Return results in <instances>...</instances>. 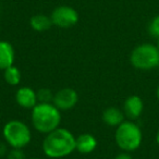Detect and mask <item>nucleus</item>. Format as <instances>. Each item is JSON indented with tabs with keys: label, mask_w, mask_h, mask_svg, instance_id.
<instances>
[{
	"label": "nucleus",
	"mask_w": 159,
	"mask_h": 159,
	"mask_svg": "<svg viewBox=\"0 0 159 159\" xmlns=\"http://www.w3.org/2000/svg\"><path fill=\"white\" fill-rule=\"evenodd\" d=\"M76 150L81 154H91L97 147V139L89 133H83L76 137Z\"/></svg>",
	"instance_id": "obj_11"
},
{
	"label": "nucleus",
	"mask_w": 159,
	"mask_h": 159,
	"mask_svg": "<svg viewBox=\"0 0 159 159\" xmlns=\"http://www.w3.org/2000/svg\"><path fill=\"white\" fill-rule=\"evenodd\" d=\"M76 137L71 131L64 128H58L46 134L42 144L43 152L52 159L63 158L76 150Z\"/></svg>",
	"instance_id": "obj_1"
},
{
	"label": "nucleus",
	"mask_w": 159,
	"mask_h": 159,
	"mask_svg": "<svg viewBox=\"0 0 159 159\" xmlns=\"http://www.w3.org/2000/svg\"><path fill=\"white\" fill-rule=\"evenodd\" d=\"M31 120L34 129L38 133L48 134L59 128L61 122V113L52 102H38L32 109Z\"/></svg>",
	"instance_id": "obj_2"
},
{
	"label": "nucleus",
	"mask_w": 159,
	"mask_h": 159,
	"mask_svg": "<svg viewBox=\"0 0 159 159\" xmlns=\"http://www.w3.org/2000/svg\"><path fill=\"white\" fill-rule=\"evenodd\" d=\"M158 68H159V66H158Z\"/></svg>",
	"instance_id": "obj_23"
},
{
	"label": "nucleus",
	"mask_w": 159,
	"mask_h": 159,
	"mask_svg": "<svg viewBox=\"0 0 159 159\" xmlns=\"http://www.w3.org/2000/svg\"><path fill=\"white\" fill-rule=\"evenodd\" d=\"M148 33L155 38H159V14L150 20L149 24H148Z\"/></svg>",
	"instance_id": "obj_16"
},
{
	"label": "nucleus",
	"mask_w": 159,
	"mask_h": 159,
	"mask_svg": "<svg viewBox=\"0 0 159 159\" xmlns=\"http://www.w3.org/2000/svg\"><path fill=\"white\" fill-rule=\"evenodd\" d=\"M157 97L159 99V85H158V89H157Z\"/></svg>",
	"instance_id": "obj_20"
},
{
	"label": "nucleus",
	"mask_w": 159,
	"mask_h": 159,
	"mask_svg": "<svg viewBox=\"0 0 159 159\" xmlns=\"http://www.w3.org/2000/svg\"><path fill=\"white\" fill-rule=\"evenodd\" d=\"M7 159H26L23 148H11L7 154Z\"/></svg>",
	"instance_id": "obj_17"
},
{
	"label": "nucleus",
	"mask_w": 159,
	"mask_h": 159,
	"mask_svg": "<svg viewBox=\"0 0 159 159\" xmlns=\"http://www.w3.org/2000/svg\"><path fill=\"white\" fill-rule=\"evenodd\" d=\"M144 110V102L142 98L137 95L129 96L123 102V113L131 121L136 120L141 117Z\"/></svg>",
	"instance_id": "obj_8"
},
{
	"label": "nucleus",
	"mask_w": 159,
	"mask_h": 159,
	"mask_svg": "<svg viewBox=\"0 0 159 159\" xmlns=\"http://www.w3.org/2000/svg\"><path fill=\"white\" fill-rule=\"evenodd\" d=\"M157 47H158V50H159V38H158V44H157Z\"/></svg>",
	"instance_id": "obj_21"
},
{
	"label": "nucleus",
	"mask_w": 159,
	"mask_h": 159,
	"mask_svg": "<svg viewBox=\"0 0 159 159\" xmlns=\"http://www.w3.org/2000/svg\"><path fill=\"white\" fill-rule=\"evenodd\" d=\"M16 59V51L11 43L7 40H0V70L5 71L9 66H13Z\"/></svg>",
	"instance_id": "obj_10"
},
{
	"label": "nucleus",
	"mask_w": 159,
	"mask_h": 159,
	"mask_svg": "<svg viewBox=\"0 0 159 159\" xmlns=\"http://www.w3.org/2000/svg\"><path fill=\"white\" fill-rule=\"evenodd\" d=\"M16 102L24 109H33L38 104L37 94L32 87L22 86L16 93Z\"/></svg>",
	"instance_id": "obj_9"
},
{
	"label": "nucleus",
	"mask_w": 159,
	"mask_h": 159,
	"mask_svg": "<svg viewBox=\"0 0 159 159\" xmlns=\"http://www.w3.org/2000/svg\"><path fill=\"white\" fill-rule=\"evenodd\" d=\"M124 113L117 107H109L102 112V121L109 126L118 128L124 121Z\"/></svg>",
	"instance_id": "obj_12"
},
{
	"label": "nucleus",
	"mask_w": 159,
	"mask_h": 159,
	"mask_svg": "<svg viewBox=\"0 0 159 159\" xmlns=\"http://www.w3.org/2000/svg\"><path fill=\"white\" fill-rule=\"evenodd\" d=\"M21 77H22V74H21L20 69L16 68L14 64L3 71V79L11 86H16L20 84Z\"/></svg>",
	"instance_id": "obj_14"
},
{
	"label": "nucleus",
	"mask_w": 159,
	"mask_h": 159,
	"mask_svg": "<svg viewBox=\"0 0 159 159\" xmlns=\"http://www.w3.org/2000/svg\"><path fill=\"white\" fill-rule=\"evenodd\" d=\"M37 94V100L38 102H43V104H49V102H52L53 100V95L52 92L49 89H40L36 92Z\"/></svg>",
	"instance_id": "obj_15"
},
{
	"label": "nucleus",
	"mask_w": 159,
	"mask_h": 159,
	"mask_svg": "<svg viewBox=\"0 0 159 159\" xmlns=\"http://www.w3.org/2000/svg\"><path fill=\"white\" fill-rule=\"evenodd\" d=\"M156 143L158 144V146H159V129H158V131H157V133H156Z\"/></svg>",
	"instance_id": "obj_19"
},
{
	"label": "nucleus",
	"mask_w": 159,
	"mask_h": 159,
	"mask_svg": "<svg viewBox=\"0 0 159 159\" xmlns=\"http://www.w3.org/2000/svg\"><path fill=\"white\" fill-rule=\"evenodd\" d=\"M6 143L11 148H24L32 139L30 128L21 120H10L2 129Z\"/></svg>",
	"instance_id": "obj_5"
},
{
	"label": "nucleus",
	"mask_w": 159,
	"mask_h": 159,
	"mask_svg": "<svg viewBox=\"0 0 159 159\" xmlns=\"http://www.w3.org/2000/svg\"><path fill=\"white\" fill-rule=\"evenodd\" d=\"M30 159H40V158H30Z\"/></svg>",
	"instance_id": "obj_22"
},
{
	"label": "nucleus",
	"mask_w": 159,
	"mask_h": 159,
	"mask_svg": "<svg viewBox=\"0 0 159 159\" xmlns=\"http://www.w3.org/2000/svg\"><path fill=\"white\" fill-rule=\"evenodd\" d=\"M115 139L118 147L125 152L136 150L143 141V134L139 126L133 121H123L117 128Z\"/></svg>",
	"instance_id": "obj_3"
},
{
	"label": "nucleus",
	"mask_w": 159,
	"mask_h": 159,
	"mask_svg": "<svg viewBox=\"0 0 159 159\" xmlns=\"http://www.w3.org/2000/svg\"><path fill=\"white\" fill-rule=\"evenodd\" d=\"M52 25L60 29H69L79 22V13L70 6H59L50 14Z\"/></svg>",
	"instance_id": "obj_6"
},
{
	"label": "nucleus",
	"mask_w": 159,
	"mask_h": 159,
	"mask_svg": "<svg viewBox=\"0 0 159 159\" xmlns=\"http://www.w3.org/2000/svg\"><path fill=\"white\" fill-rule=\"evenodd\" d=\"M30 25L36 32H45L48 31L52 26L50 16L45 14H36L30 19Z\"/></svg>",
	"instance_id": "obj_13"
},
{
	"label": "nucleus",
	"mask_w": 159,
	"mask_h": 159,
	"mask_svg": "<svg viewBox=\"0 0 159 159\" xmlns=\"http://www.w3.org/2000/svg\"><path fill=\"white\" fill-rule=\"evenodd\" d=\"M130 62L135 69L148 71L158 68L159 50L158 47L149 43L141 44L132 50L130 55Z\"/></svg>",
	"instance_id": "obj_4"
},
{
	"label": "nucleus",
	"mask_w": 159,
	"mask_h": 159,
	"mask_svg": "<svg viewBox=\"0 0 159 159\" xmlns=\"http://www.w3.org/2000/svg\"><path fill=\"white\" fill-rule=\"evenodd\" d=\"M77 102H79L77 92L73 89H70V87H64L53 95L52 104L61 111L70 110V109L74 108Z\"/></svg>",
	"instance_id": "obj_7"
},
{
	"label": "nucleus",
	"mask_w": 159,
	"mask_h": 159,
	"mask_svg": "<svg viewBox=\"0 0 159 159\" xmlns=\"http://www.w3.org/2000/svg\"><path fill=\"white\" fill-rule=\"evenodd\" d=\"M113 159H133V158L129 152H120L119 155H117Z\"/></svg>",
	"instance_id": "obj_18"
}]
</instances>
